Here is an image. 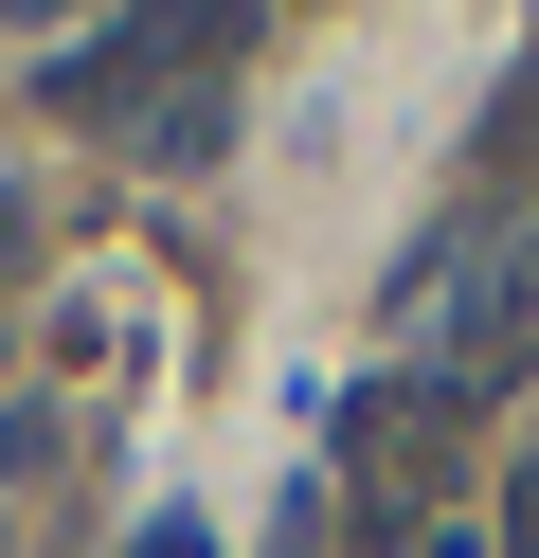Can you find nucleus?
Instances as JSON below:
<instances>
[{
	"instance_id": "nucleus-1",
	"label": "nucleus",
	"mask_w": 539,
	"mask_h": 558,
	"mask_svg": "<svg viewBox=\"0 0 539 558\" xmlns=\"http://www.w3.org/2000/svg\"><path fill=\"white\" fill-rule=\"evenodd\" d=\"M414 306H431V361H450V397H503V361L539 342V217L450 234V253L414 270Z\"/></svg>"
},
{
	"instance_id": "nucleus-2",
	"label": "nucleus",
	"mask_w": 539,
	"mask_h": 558,
	"mask_svg": "<svg viewBox=\"0 0 539 558\" xmlns=\"http://www.w3.org/2000/svg\"><path fill=\"white\" fill-rule=\"evenodd\" d=\"M144 145H162V162H216V145H234V90H144Z\"/></svg>"
},
{
	"instance_id": "nucleus-3",
	"label": "nucleus",
	"mask_w": 539,
	"mask_h": 558,
	"mask_svg": "<svg viewBox=\"0 0 539 558\" xmlns=\"http://www.w3.org/2000/svg\"><path fill=\"white\" fill-rule=\"evenodd\" d=\"M486 181H539V73L503 90V126H486Z\"/></svg>"
},
{
	"instance_id": "nucleus-4",
	"label": "nucleus",
	"mask_w": 539,
	"mask_h": 558,
	"mask_svg": "<svg viewBox=\"0 0 539 558\" xmlns=\"http://www.w3.org/2000/svg\"><path fill=\"white\" fill-rule=\"evenodd\" d=\"M144 558H198V522H144Z\"/></svg>"
},
{
	"instance_id": "nucleus-5",
	"label": "nucleus",
	"mask_w": 539,
	"mask_h": 558,
	"mask_svg": "<svg viewBox=\"0 0 539 558\" xmlns=\"http://www.w3.org/2000/svg\"><path fill=\"white\" fill-rule=\"evenodd\" d=\"M0 19H54V0H0Z\"/></svg>"
},
{
	"instance_id": "nucleus-6",
	"label": "nucleus",
	"mask_w": 539,
	"mask_h": 558,
	"mask_svg": "<svg viewBox=\"0 0 539 558\" xmlns=\"http://www.w3.org/2000/svg\"><path fill=\"white\" fill-rule=\"evenodd\" d=\"M0 253H19V198H0Z\"/></svg>"
}]
</instances>
